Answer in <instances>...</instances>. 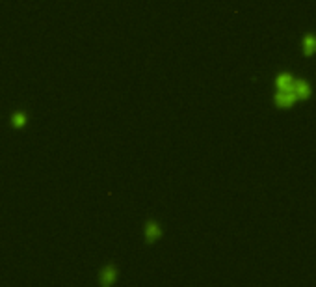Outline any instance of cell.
<instances>
[{
	"mask_svg": "<svg viewBox=\"0 0 316 287\" xmlns=\"http://www.w3.org/2000/svg\"><path fill=\"white\" fill-rule=\"evenodd\" d=\"M272 101H274V107L279 108V110H290L296 102H300V99L290 88V90H276Z\"/></svg>",
	"mask_w": 316,
	"mask_h": 287,
	"instance_id": "6da1fadb",
	"label": "cell"
},
{
	"mask_svg": "<svg viewBox=\"0 0 316 287\" xmlns=\"http://www.w3.org/2000/svg\"><path fill=\"white\" fill-rule=\"evenodd\" d=\"M162 237H164V228L160 222L154 220V218L145 220V224H143V239H145L147 244H156Z\"/></svg>",
	"mask_w": 316,
	"mask_h": 287,
	"instance_id": "7a4b0ae2",
	"label": "cell"
},
{
	"mask_svg": "<svg viewBox=\"0 0 316 287\" xmlns=\"http://www.w3.org/2000/svg\"><path fill=\"white\" fill-rule=\"evenodd\" d=\"M300 51L305 58L316 56V32H305L300 39Z\"/></svg>",
	"mask_w": 316,
	"mask_h": 287,
	"instance_id": "3957f363",
	"label": "cell"
},
{
	"mask_svg": "<svg viewBox=\"0 0 316 287\" xmlns=\"http://www.w3.org/2000/svg\"><path fill=\"white\" fill-rule=\"evenodd\" d=\"M118 278H119V269L114 265V263H108V265H104L101 271H99V283L104 287L116 283L118 282Z\"/></svg>",
	"mask_w": 316,
	"mask_h": 287,
	"instance_id": "277c9868",
	"label": "cell"
},
{
	"mask_svg": "<svg viewBox=\"0 0 316 287\" xmlns=\"http://www.w3.org/2000/svg\"><path fill=\"white\" fill-rule=\"evenodd\" d=\"M292 90H294V93L298 95V99H300V102L303 101H309V99L314 95V90H312V84L309 80H305V78H296V82H294V86H292Z\"/></svg>",
	"mask_w": 316,
	"mask_h": 287,
	"instance_id": "5b68a950",
	"label": "cell"
},
{
	"mask_svg": "<svg viewBox=\"0 0 316 287\" xmlns=\"http://www.w3.org/2000/svg\"><path fill=\"white\" fill-rule=\"evenodd\" d=\"M296 75L292 71H279L274 78V88L276 90H290L296 82Z\"/></svg>",
	"mask_w": 316,
	"mask_h": 287,
	"instance_id": "8992f818",
	"label": "cell"
},
{
	"mask_svg": "<svg viewBox=\"0 0 316 287\" xmlns=\"http://www.w3.org/2000/svg\"><path fill=\"white\" fill-rule=\"evenodd\" d=\"M30 121V116L26 110H15V112L10 116V127L11 129H25Z\"/></svg>",
	"mask_w": 316,
	"mask_h": 287,
	"instance_id": "52a82bcc",
	"label": "cell"
}]
</instances>
